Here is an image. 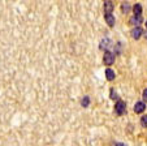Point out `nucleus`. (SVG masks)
<instances>
[{"label": "nucleus", "mask_w": 147, "mask_h": 146, "mask_svg": "<svg viewBox=\"0 0 147 146\" xmlns=\"http://www.w3.org/2000/svg\"><path fill=\"white\" fill-rule=\"evenodd\" d=\"M115 111H116V113L119 116L124 115L125 111H126V106H125V102H122V101H117L116 106H115Z\"/></svg>", "instance_id": "f257e3e1"}, {"label": "nucleus", "mask_w": 147, "mask_h": 146, "mask_svg": "<svg viewBox=\"0 0 147 146\" xmlns=\"http://www.w3.org/2000/svg\"><path fill=\"white\" fill-rule=\"evenodd\" d=\"M103 61H104V64H106V65H112V64L115 63V54H112V52H109V51H107V52L104 54Z\"/></svg>", "instance_id": "f03ea898"}, {"label": "nucleus", "mask_w": 147, "mask_h": 146, "mask_svg": "<svg viewBox=\"0 0 147 146\" xmlns=\"http://www.w3.org/2000/svg\"><path fill=\"white\" fill-rule=\"evenodd\" d=\"M112 47V41L111 39H108V38H104V39H102V42H100V48L102 50H109Z\"/></svg>", "instance_id": "7ed1b4c3"}, {"label": "nucleus", "mask_w": 147, "mask_h": 146, "mask_svg": "<svg viewBox=\"0 0 147 146\" xmlns=\"http://www.w3.org/2000/svg\"><path fill=\"white\" fill-rule=\"evenodd\" d=\"M142 34H143V30H142L139 26H136V28L131 30V37H133L134 39H139L142 37Z\"/></svg>", "instance_id": "20e7f679"}, {"label": "nucleus", "mask_w": 147, "mask_h": 146, "mask_svg": "<svg viewBox=\"0 0 147 146\" xmlns=\"http://www.w3.org/2000/svg\"><path fill=\"white\" fill-rule=\"evenodd\" d=\"M144 110H146V103L144 102H137L136 106H134V111L137 113H142Z\"/></svg>", "instance_id": "39448f33"}, {"label": "nucleus", "mask_w": 147, "mask_h": 146, "mask_svg": "<svg viewBox=\"0 0 147 146\" xmlns=\"http://www.w3.org/2000/svg\"><path fill=\"white\" fill-rule=\"evenodd\" d=\"M104 18H106L107 24H108L109 26H113L115 25V17H113V14H112V13H106V14H104Z\"/></svg>", "instance_id": "423d86ee"}, {"label": "nucleus", "mask_w": 147, "mask_h": 146, "mask_svg": "<svg viewBox=\"0 0 147 146\" xmlns=\"http://www.w3.org/2000/svg\"><path fill=\"white\" fill-rule=\"evenodd\" d=\"M106 77H107L108 81H113L115 77H116V75H115V72L112 71L111 68H107L106 69Z\"/></svg>", "instance_id": "0eeeda50"}, {"label": "nucleus", "mask_w": 147, "mask_h": 146, "mask_svg": "<svg viewBox=\"0 0 147 146\" xmlns=\"http://www.w3.org/2000/svg\"><path fill=\"white\" fill-rule=\"evenodd\" d=\"M113 11V4L112 1H104V12L106 13H112Z\"/></svg>", "instance_id": "6e6552de"}, {"label": "nucleus", "mask_w": 147, "mask_h": 146, "mask_svg": "<svg viewBox=\"0 0 147 146\" xmlns=\"http://www.w3.org/2000/svg\"><path fill=\"white\" fill-rule=\"evenodd\" d=\"M133 12H134V16L136 17H141V13H142V7L139 4H136L133 7Z\"/></svg>", "instance_id": "1a4fd4ad"}, {"label": "nucleus", "mask_w": 147, "mask_h": 146, "mask_svg": "<svg viewBox=\"0 0 147 146\" xmlns=\"http://www.w3.org/2000/svg\"><path fill=\"white\" fill-rule=\"evenodd\" d=\"M129 22H130L131 25H137V26H138L139 24L142 22V17H136V16H133L130 20H129Z\"/></svg>", "instance_id": "9d476101"}, {"label": "nucleus", "mask_w": 147, "mask_h": 146, "mask_svg": "<svg viewBox=\"0 0 147 146\" xmlns=\"http://www.w3.org/2000/svg\"><path fill=\"white\" fill-rule=\"evenodd\" d=\"M81 105H82V107H89V105H90V98L89 96H83Z\"/></svg>", "instance_id": "9b49d317"}, {"label": "nucleus", "mask_w": 147, "mask_h": 146, "mask_svg": "<svg viewBox=\"0 0 147 146\" xmlns=\"http://www.w3.org/2000/svg\"><path fill=\"white\" fill-rule=\"evenodd\" d=\"M141 125L143 128H147V115H144L141 117Z\"/></svg>", "instance_id": "f8f14e48"}, {"label": "nucleus", "mask_w": 147, "mask_h": 146, "mask_svg": "<svg viewBox=\"0 0 147 146\" xmlns=\"http://www.w3.org/2000/svg\"><path fill=\"white\" fill-rule=\"evenodd\" d=\"M122 11H124V12H128L129 11V4L128 3H124V4H122Z\"/></svg>", "instance_id": "ddd939ff"}, {"label": "nucleus", "mask_w": 147, "mask_h": 146, "mask_svg": "<svg viewBox=\"0 0 147 146\" xmlns=\"http://www.w3.org/2000/svg\"><path fill=\"white\" fill-rule=\"evenodd\" d=\"M111 98H112V99H117V98H119L115 90H111Z\"/></svg>", "instance_id": "4468645a"}, {"label": "nucleus", "mask_w": 147, "mask_h": 146, "mask_svg": "<svg viewBox=\"0 0 147 146\" xmlns=\"http://www.w3.org/2000/svg\"><path fill=\"white\" fill-rule=\"evenodd\" d=\"M142 98H143L144 102H147V89H144V90H143V94H142Z\"/></svg>", "instance_id": "2eb2a0df"}, {"label": "nucleus", "mask_w": 147, "mask_h": 146, "mask_svg": "<svg viewBox=\"0 0 147 146\" xmlns=\"http://www.w3.org/2000/svg\"><path fill=\"white\" fill-rule=\"evenodd\" d=\"M113 146H125V145H124V143H115Z\"/></svg>", "instance_id": "dca6fc26"}, {"label": "nucleus", "mask_w": 147, "mask_h": 146, "mask_svg": "<svg viewBox=\"0 0 147 146\" xmlns=\"http://www.w3.org/2000/svg\"><path fill=\"white\" fill-rule=\"evenodd\" d=\"M146 28H147V21H146Z\"/></svg>", "instance_id": "f3484780"}, {"label": "nucleus", "mask_w": 147, "mask_h": 146, "mask_svg": "<svg viewBox=\"0 0 147 146\" xmlns=\"http://www.w3.org/2000/svg\"><path fill=\"white\" fill-rule=\"evenodd\" d=\"M146 37H147V34H146Z\"/></svg>", "instance_id": "a211bd4d"}]
</instances>
